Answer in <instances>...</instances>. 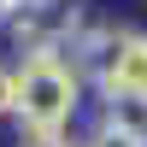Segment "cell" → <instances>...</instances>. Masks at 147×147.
Segmentation results:
<instances>
[{
  "label": "cell",
  "mask_w": 147,
  "mask_h": 147,
  "mask_svg": "<svg viewBox=\"0 0 147 147\" xmlns=\"http://www.w3.org/2000/svg\"><path fill=\"white\" fill-rule=\"evenodd\" d=\"M77 106H82V71L71 65L65 53H30V59H24L12 118H18L30 136L65 129L71 118H77Z\"/></svg>",
  "instance_id": "cell-1"
},
{
  "label": "cell",
  "mask_w": 147,
  "mask_h": 147,
  "mask_svg": "<svg viewBox=\"0 0 147 147\" xmlns=\"http://www.w3.org/2000/svg\"><path fill=\"white\" fill-rule=\"evenodd\" d=\"M100 124L147 141V100H141V94H106V118H100Z\"/></svg>",
  "instance_id": "cell-2"
},
{
  "label": "cell",
  "mask_w": 147,
  "mask_h": 147,
  "mask_svg": "<svg viewBox=\"0 0 147 147\" xmlns=\"http://www.w3.org/2000/svg\"><path fill=\"white\" fill-rule=\"evenodd\" d=\"M77 147H147V141H136V136H124V129H106V124H100L88 141H77Z\"/></svg>",
  "instance_id": "cell-3"
},
{
  "label": "cell",
  "mask_w": 147,
  "mask_h": 147,
  "mask_svg": "<svg viewBox=\"0 0 147 147\" xmlns=\"http://www.w3.org/2000/svg\"><path fill=\"white\" fill-rule=\"evenodd\" d=\"M12 106H18V71L0 65V118H12Z\"/></svg>",
  "instance_id": "cell-4"
},
{
  "label": "cell",
  "mask_w": 147,
  "mask_h": 147,
  "mask_svg": "<svg viewBox=\"0 0 147 147\" xmlns=\"http://www.w3.org/2000/svg\"><path fill=\"white\" fill-rule=\"evenodd\" d=\"M18 147H77V141H71L65 129H53V136H30V129H24V136H18Z\"/></svg>",
  "instance_id": "cell-5"
},
{
  "label": "cell",
  "mask_w": 147,
  "mask_h": 147,
  "mask_svg": "<svg viewBox=\"0 0 147 147\" xmlns=\"http://www.w3.org/2000/svg\"><path fill=\"white\" fill-rule=\"evenodd\" d=\"M24 6H30V0H0V24H12V18H18Z\"/></svg>",
  "instance_id": "cell-6"
}]
</instances>
